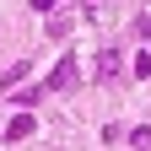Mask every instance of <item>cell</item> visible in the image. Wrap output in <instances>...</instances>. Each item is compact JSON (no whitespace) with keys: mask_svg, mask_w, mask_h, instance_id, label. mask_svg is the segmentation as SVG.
<instances>
[{"mask_svg":"<svg viewBox=\"0 0 151 151\" xmlns=\"http://www.w3.org/2000/svg\"><path fill=\"white\" fill-rule=\"evenodd\" d=\"M43 86H49V92H70V86H76V54H65V60L49 70V81H43Z\"/></svg>","mask_w":151,"mask_h":151,"instance_id":"obj_1","label":"cell"},{"mask_svg":"<svg viewBox=\"0 0 151 151\" xmlns=\"http://www.w3.org/2000/svg\"><path fill=\"white\" fill-rule=\"evenodd\" d=\"M76 11H81V6H65V11H54V22H49V38H65V32L76 27Z\"/></svg>","mask_w":151,"mask_h":151,"instance_id":"obj_2","label":"cell"},{"mask_svg":"<svg viewBox=\"0 0 151 151\" xmlns=\"http://www.w3.org/2000/svg\"><path fill=\"white\" fill-rule=\"evenodd\" d=\"M27 135H32V113H16L6 124V140H27Z\"/></svg>","mask_w":151,"mask_h":151,"instance_id":"obj_3","label":"cell"},{"mask_svg":"<svg viewBox=\"0 0 151 151\" xmlns=\"http://www.w3.org/2000/svg\"><path fill=\"white\" fill-rule=\"evenodd\" d=\"M97 76H103V81H108V76H119V54H113V49L97 54Z\"/></svg>","mask_w":151,"mask_h":151,"instance_id":"obj_4","label":"cell"},{"mask_svg":"<svg viewBox=\"0 0 151 151\" xmlns=\"http://www.w3.org/2000/svg\"><path fill=\"white\" fill-rule=\"evenodd\" d=\"M27 70H32V65H27V60H22V65H11V70H6V76H0V86H16V81H22V76H27Z\"/></svg>","mask_w":151,"mask_h":151,"instance_id":"obj_5","label":"cell"},{"mask_svg":"<svg viewBox=\"0 0 151 151\" xmlns=\"http://www.w3.org/2000/svg\"><path fill=\"white\" fill-rule=\"evenodd\" d=\"M129 146H135V151H151V124H140L135 135H129Z\"/></svg>","mask_w":151,"mask_h":151,"instance_id":"obj_6","label":"cell"},{"mask_svg":"<svg viewBox=\"0 0 151 151\" xmlns=\"http://www.w3.org/2000/svg\"><path fill=\"white\" fill-rule=\"evenodd\" d=\"M81 11H86V16H103V11H108V0H81Z\"/></svg>","mask_w":151,"mask_h":151,"instance_id":"obj_7","label":"cell"},{"mask_svg":"<svg viewBox=\"0 0 151 151\" xmlns=\"http://www.w3.org/2000/svg\"><path fill=\"white\" fill-rule=\"evenodd\" d=\"M135 32H140V38H151V16H140V22H135Z\"/></svg>","mask_w":151,"mask_h":151,"instance_id":"obj_8","label":"cell"}]
</instances>
